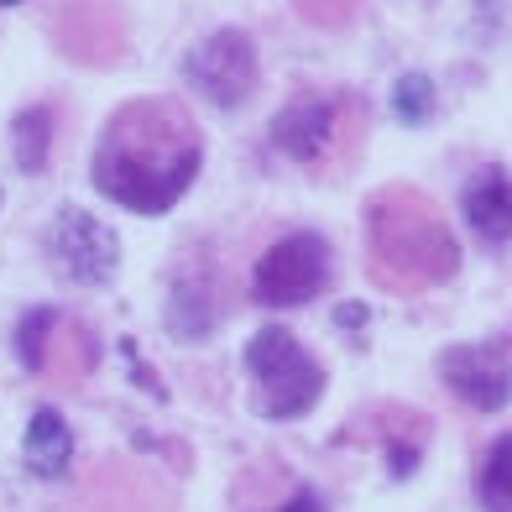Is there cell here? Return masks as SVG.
I'll return each instance as SVG.
<instances>
[{"label":"cell","instance_id":"cell-7","mask_svg":"<svg viewBox=\"0 0 512 512\" xmlns=\"http://www.w3.org/2000/svg\"><path fill=\"white\" fill-rule=\"evenodd\" d=\"M48 256L63 277H74V283H89L100 288L115 277V262H121V246H115V230H105L95 215H84V209H63L48 230Z\"/></svg>","mask_w":512,"mask_h":512},{"label":"cell","instance_id":"cell-8","mask_svg":"<svg viewBox=\"0 0 512 512\" xmlns=\"http://www.w3.org/2000/svg\"><path fill=\"white\" fill-rule=\"evenodd\" d=\"M340 95H319V89H309V95H293L283 110L272 115V147L304 162V168H319V157L335 152V136H340Z\"/></svg>","mask_w":512,"mask_h":512},{"label":"cell","instance_id":"cell-1","mask_svg":"<svg viewBox=\"0 0 512 512\" xmlns=\"http://www.w3.org/2000/svg\"><path fill=\"white\" fill-rule=\"evenodd\" d=\"M204 168V136L178 100L142 95L105 121L89 178L131 215H168Z\"/></svg>","mask_w":512,"mask_h":512},{"label":"cell","instance_id":"cell-15","mask_svg":"<svg viewBox=\"0 0 512 512\" xmlns=\"http://www.w3.org/2000/svg\"><path fill=\"white\" fill-rule=\"evenodd\" d=\"M392 110H398V121L424 126L434 115V84H429V74H403L398 89H392Z\"/></svg>","mask_w":512,"mask_h":512},{"label":"cell","instance_id":"cell-9","mask_svg":"<svg viewBox=\"0 0 512 512\" xmlns=\"http://www.w3.org/2000/svg\"><path fill=\"white\" fill-rule=\"evenodd\" d=\"M460 215L486 246H507L512 241V173L497 168V162H481L460 189Z\"/></svg>","mask_w":512,"mask_h":512},{"label":"cell","instance_id":"cell-2","mask_svg":"<svg viewBox=\"0 0 512 512\" xmlns=\"http://www.w3.org/2000/svg\"><path fill=\"white\" fill-rule=\"evenodd\" d=\"M366 256L387 288H439L460 267L450 225L413 189H382L366 204Z\"/></svg>","mask_w":512,"mask_h":512},{"label":"cell","instance_id":"cell-17","mask_svg":"<svg viewBox=\"0 0 512 512\" xmlns=\"http://www.w3.org/2000/svg\"><path fill=\"white\" fill-rule=\"evenodd\" d=\"M0 6H16V0H0Z\"/></svg>","mask_w":512,"mask_h":512},{"label":"cell","instance_id":"cell-13","mask_svg":"<svg viewBox=\"0 0 512 512\" xmlns=\"http://www.w3.org/2000/svg\"><path fill=\"white\" fill-rule=\"evenodd\" d=\"M11 142H16V168L21 173H37L42 162H48V142H53V115L32 105V110H21L16 115V126H11Z\"/></svg>","mask_w":512,"mask_h":512},{"label":"cell","instance_id":"cell-14","mask_svg":"<svg viewBox=\"0 0 512 512\" xmlns=\"http://www.w3.org/2000/svg\"><path fill=\"white\" fill-rule=\"evenodd\" d=\"M53 324H58V309H32L27 319H21L16 356H21V366H27V371L48 366V335H53Z\"/></svg>","mask_w":512,"mask_h":512},{"label":"cell","instance_id":"cell-16","mask_svg":"<svg viewBox=\"0 0 512 512\" xmlns=\"http://www.w3.org/2000/svg\"><path fill=\"white\" fill-rule=\"evenodd\" d=\"M267 512H330V507H324V497L314 492V486H293V492L277 507H267Z\"/></svg>","mask_w":512,"mask_h":512},{"label":"cell","instance_id":"cell-10","mask_svg":"<svg viewBox=\"0 0 512 512\" xmlns=\"http://www.w3.org/2000/svg\"><path fill=\"white\" fill-rule=\"evenodd\" d=\"M21 460H27V471L53 481L68 471V460H74V434H68L63 413L58 408H37L32 424H27V439H21Z\"/></svg>","mask_w":512,"mask_h":512},{"label":"cell","instance_id":"cell-6","mask_svg":"<svg viewBox=\"0 0 512 512\" xmlns=\"http://www.w3.org/2000/svg\"><path fill=\"white\" fill-rule=\"evenodd\" d=\"M439 382L471 413H497L512 403V361L502 345H486V340L445 345L439 351Z\"/></svg>","mask_w":512,"mask_h":512},{"label":"cell","instance_id":"cell-4","mask_svg":"<svg viewBox=\"0 0 512 512\" xmlns=\"http://www.w3.org/2000/svg\"><path fill=\"white\" fill-rule=\"evenodd\" d=\"M335 272V251L319 230H293V236L272 241L251 267V298L262 309H304L324 293Z\"/></svg>","mask_w":512,"mask_h":512},{"label":"cell","instance_id":"cell-11","mask_svg":"<svg viewBox=\"0 0 512 512\" xmlns=\"http://www.w3.org/2000/svg\"><path fill=\"white\" fill-rule=\"evenodd\" d=\"M215 319H220L215 283H209V277H178L173 293H168V330L178 340H199V335L215 330Z\"/></svg>","mask_w":512,"mask_h":512},{"label":"cell","instance_id":"cell-5","mask_svg":"<svg viewBox=\"0 0 512 512\" xmlns=\"http://www.w3.org/2000/svg\"><path fill=\"white\" fill-rule=\"evenodd\" d=\"M183 79H189V89L204 105L241 110L256 95V42L241 27H220V32L199 37L183 53Z\"/></svg>","mask_w":512,"mask_h":512},{"label":"cell","instance_id":"cell-3","mask_svg":"<svg viewBox=\"0 0 512 512\" xmlns=\"http://www.w3.org/2000/svg\"><path fill=\"white\" fill-rule=\"evenodd\" d=\"M241 366H246V382H251V413L272 418V424L314 413L324 387H330L319 356L288 330V324H262V330L246 340Z\"/></svg>","mask_w":512,"mask_h":512},{"label":"cell","instance_id":"cell-12","mask_svg":"<svg viewBox=\"0 0 512 512\" xmlns=\"http://www.w3.org/2000/svg\"><path fill=\"white\" fill-rule=\"evenodd\" d=\"M476 497L486 512H512V434H497L486 445L476 471Z\"/></svg>","mask_w":512,"mask_h":512}]
</instances>
